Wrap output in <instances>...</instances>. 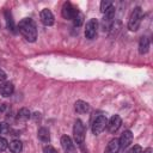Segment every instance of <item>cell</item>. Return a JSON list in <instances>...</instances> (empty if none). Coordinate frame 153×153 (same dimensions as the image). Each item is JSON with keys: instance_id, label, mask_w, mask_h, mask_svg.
<instances>
[{"instance_id": "1", "label": "cell", "mask_w": 153, "mask_h": 153, "mask_svg": "<svg viewBox=\"0 0 153 153\" xmlns=\"http://www.w3.org/2000/svg\"><path fill=\"white\" fill-rule=\"evenodd\" d=\"M18 30L19 32L25 37L26 41L29 42H35L37 38V29L36 24L31 18H24L19 22L18 24Z\"/></svg>"}, {"instance_id": "2", "label": "cell", "mask_w": 153, "mask_h": 153, "mask_svg": "<svg viewBox=\"0 0 153 153\" xmlns=\"http://www.w3.org/2000/svg\"><path fill=\"white\" fill-rule=\"evenodd\" d=\"M142 17H143V12H142V8L141 7H135L129 17V20H128V29L130 31H136L139 27H140V24H141V20H142Z\"/></svg>"}, {"instance_id": "3", "label": "cell", "mask_w": 153, "mask_h": 153, "mask_svg": "<svg viewBox=\"0 0 153 153\" xmlns=\"http://www.w3.org/2000/svg\"><path fill=\"white\" fill-rule=\"evenodd\" d=\"M73 135H74L75 142L84 149V143H85V127H84V124H82V122L80 120H76L74 122Z\"/></svg>"}, {"instance_id": "4", "label": "cell", "mask_w": 153, "mask_h": 153, "mask_svg": "<svg viewBox=\"0 0 153 153\" xmlns=\"http://www.w3.org/2000/svg\"><path fill=\"white\" fill-rule=\"evenodd\" d=\"M106 124H108V120L105 116H103V115L97 116L92 122V133L94 135L100 134L106 128Z\"/></svg>"}, {"instance_id": "5", "label": "cell", "mask_w": 153, "mask_h": 153, "mask_svg": "<svg viewBox=\"0 0 153 153\" xmlns=\"http://www.w3.org/2000/svg\"><path fill=\"white\" fill-rule=\"evenodd\" d=\"M61 14H62V17L65 19L73 20L79 14V11L71 2H65L63 6H62V10H61Z\"/></svg>"}, {"instance_id": "6", "label": "cell", "mask_w": 153, "mask_h": 153, "mask_svg": "<svg viewBox=\"0 0 153 153\" xmlns=\"http://www.w3.org/2000/svg\"><path fill=\"white\" fill-rule=\"evenodd\" d=\"M97 30H98V22L97 19L92 18L86 23L85 26V37L88 39H93L97 35Z\"/></svg>"}, {"instance_id": "7", "label": "cell", "mask_w": 153, "mask_h": 153, "mask_svg": "<svg viewBox=\"0 0 153 153\" xmlns=\"http://www.w3.org/2000/svg\"><path fill=\"white\" fill-rule=\"evenodd\" d=\"M61 146H62L65 153H78L75 145L73 143L72 139L68 135H62L61 136Z\"/></svg>"}, {"instance_id": "8", "label": "cell", "mask_w": 153, "mask_h": 153, "mask_svg": "<svg viewBox=\"0 0 153 153\" xmlns=\"http://www.w3.org/2000/svg\"><path fill=\"white\" fill-rule=\"evenodd\" d=\"M39 18H41V22L43 23V25H45V26H51L54 24V22H55L53 12L50 10H48V8H43L41 11Z\"/></svg>"}, {"instance_id": "9", "label": "cell", "mask_w": 153, "mask_h": 153, "mask_svg": "<svg viewBox=\"0 0 153 153\" xmlns=\"http://www.w3.org/2000/svg\"><path fill=\"white\" fill-rule=\"evenodd\" d=\"M121 124H122L121 117H120L118 115H114V116H111V118L108 121L106 128H108V130H109L110 133H116V131L120 129Z\"/></svg>"}, {"instance_id": "10", "label": "cell", "mask_w": 153, "mask_h": 153, "mask_svg": "<svg viewBox=\"0 0 153 153\" xmlns=\"http://www.w3.org/2000/svg\"><path fill=\"white\" fill-rule=\"evenodd\" d=\"M115 17V7L114 5L104 13V17H103V27L104 30H108L110 27V25L112 24V19Z\"/></svg>"}, {"instance_id": "11", "label": "cell", "mask_w": 153, "mask_h": 153, "mask_svg": "<svg viewBox=\"0 0 153 153\" xmlns=\"http://www.w3.org/2000/svg\"><path fill=\"white\" fill-rule=\"evenodd\" d=\"M131 141H133V133L130 130L123 131V134L118 139V142H120V147L121 148H127L131 143Z\"/></svg>"}, {"instance_id": "12", "label": "cell", "mask_w": 153, "mask_h": 153, "mask_svg": "<svg viewBox=\"0 0 153 153\" xmlns=\"http://www.w3.org/2000/svg\"><path fill=\"white\" fill-rule=\"evenodd\" d=\"M14 91V86L11 81H4L1 85H0V94L4 96V97H8L13 93Z\"/></svg>"}, {"instance_id": "13", "label": "cell", "mask_w": 153, "mask_h": 153, "mask_svg": "<svg viewBox=\"0 0 153 153\" xmlns=\"http://www.w3.org/2000/svg\"><path fill=\"white\" fill-rule=\"evenodd\" d=\"M149 38L147 36H142L139 41V53L140 54H147L149 50Z\"/></svg>"}, {"instance_id": "14", "label": "cell", "mask_w": 153, "mask_h": 153, "mask_svg": "<svg viewBox=\"0 0 153 153\" xmlns=\"http://www.w3.org/2000/svg\"><path fill=\"white\" fill-rule=\"evenodd\" d=\"M74 109L78 114H86L90 111V104L84 100H76L74 104Z\"/></svg>"}, {"instance_id": "15", "label": "cell", "mask_w": 153, "mask_h": 153, "mask_svg": "<svg viewBox=\"0 0 153 153\" xmlns=\"http://www.w3.org/2000/svg\"><path fill=\"white\" fill-rule=\"evenodd\" d=\"M120 142H118V139H112L109 141L106 148H105V153H118L120 151Z\"/></svg>"}, {"instance_id": "16", "label": "cell", "mask_w": 153, "mask_h": 153, "mask_svg": "<svg viewBox=\"0 0 153 153\" xmlns=\"http://www.w3.org/2000/svg\"><path fill=\"white\" fill-rule=\"evenodd\" d=\"M37 136L38 139L42 141V142H49L50 141V134H49V130L44 127L39 128L38 131H37Z\"/></svg>"}, {"instance_id": "17", "label": "cell", "mask_w": 153, "mask_h": 153, "mask_svg": "<svg viewBox=\"0 0 153 153\" xmlns=\"http://www.w3.org/2000/svg\"><path fill=\"white\" fill-rule=\"evenodd\" d=\"M8 147H10V151H11L12 153H20L22 149H23V143H22V141H19V140H12V141L10 142Z\"/></svg>"}, {"instance_id": "18", "label": "cell", "mask_w": 153, "mask_h": 153, "mask_svg": "<svg viewBox=\"0 0 153 153\" xmlns=\"http://www.w3.org/2000/svg\"><path fill=\"white\" fill-rule=\"evenodd\" d=\"M5 18H6V23H7V27L8 30H11L12 32H16V25L12 18V14L8 11H5Z\"/></svg>"}, {"instance_id": "19", "label": "cell", "mask_w": 153, "mask_h": 153, "mask_svg": "<svg viewBox=\"0 0 153 153\" xmlns=\"http://www.w3.org/2000/svg\"><path fill=\"white\" fill-rule=\"evenodd\" d=\"M31 117V112L27 108H22L19 111H18V118L19 120H23V121H26Z\"/></svg>"}, {"instance_id": "20", "label": "cell", "mask_w": 153, "mask_h": 153, "mask_svg": "<svg viewBox=\"0 0 153 153\" xmlns=\"http://www.w3.org/2000/svg\"><path fill=\"white\" fill-rule=\"evenodd\" d=\"M111 6H112V2H111V1L103 0V1L100 2V12H102V13H105Z\"/></svg>"}, {"instance_id": "21", "label": "cell", "mask_w": 153, "mask_h": 153, "mask_svg": "<svg viewBox=\"0 0 153 153\" xmlns=\"http://www.w3.org/2000/svg\"><path fill=\"white\" fill-rule=\"evenodd\" d=\"M8 147V142L5 137H1L0 136V152H4L6 148Z\"/></svg>"}, {"instance_id": "22", "label": "cell", "mask_w": 153, "mask_h": 153, "mask_svg": "<svg viewBox=\"0 0 153 153\" xmlns=\"http://www.w3.org/2000/svg\"><path fill=\"white\" fill-rule=\"evenodd\" d=\"M73 23H74V25H75V26H80V24L82 23V14H80V13H79V14L73 19Z\"/></svg>"}, {"instance_id": "23", "label": "cell", "mask_w": 153, "mask_h": 153, "mask_svg": "<svg viewBox=\"0 0 153 153\" xmlns=\"http://www.w3.org/2000/svg\"><path fill=\"white\" fill-rule=\"evenodd\" d=\"M141 151H142V148H141V146H139V145H135L134 147H131L127 153H141Z\"/></svg>"}, {"instance_id": "24", "label": "cell", "mask_w": 153, "mask_h": 153, "mask_svg": "<svg viewBox=\"0 0 153 153\" xmlns=\"http://www.w3.org/2000/svg\"><path fill=\"white\" fill-rule=\"evenodd\" d=\"M43 153H57V152L55 151V148H54L53 146L48 145V146H44V148H43Z\"/></svg>"}, {"instance_id": "25", "label": "cell", "mask_w": 153, "mask_h": 153, "mask_svg": "<svg viewBox=\"0 0 153 153\" xmlns=\"http://www.w3.org/2000/svg\"><path fill=\"white\" fill-rule=\"evenodd\" d=\"M6 78H7L6 73L0 68V81H5V80H6Z\"/></svg>"}, {"instance_id": "26", "label": "cell", "mask_w": 153, "mask_h": 153, "mask_svg": "<svg viewBox=\"0 0 153 153\" xmlns=\"http://www.w3.org/2000/svg\"><path fill=\"white\" fill-rule=\"evenodd\" d=\"M6 109H7V105L6 104H0V114H2V112H5L6 111Z\"/></svg>"}, {"instance_id": "27", "label": "cell", "mask_w": 153, "mask_h": 153, "mask_svg": "<svg viewBox=\"0 0 153 153\" xmlns=\"http://www.w3.org/2000/svg\"><path fill=\"white\" fill-rule=\"evenodd\" d=\"M141 153H152V148H146L145 151H141Z\"/></svg>"}, {"instance_id": "28", "label": "cell", "mask_w": 153, "mask_h": 153, "mask_svg": "<svg viewBox=\"0 0 153 153\" xmlns=\"http://www.w3.org/2000/svg\"><path fill=\"white\" fill-rule=\"evenodd\" d=\"M0 131H1V124H0Z\"/></svg>"}]
</instances>
